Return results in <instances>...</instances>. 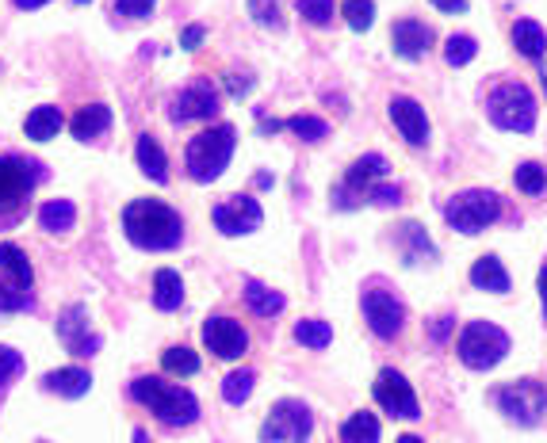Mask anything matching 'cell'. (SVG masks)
<instances>
[{
	"label": "cell",
	"instance_id": "obj_1",
	"mask_svg": "<svg viewBox=\"0 0 547 443\" xmlns=\"http://www.w3.org/2000/svg\"><path fill=\"white\" fill-rule=\"evenodd\" d=\"M123 233L134 249L169 253L184 241V218L161 199H131L123 207Z\"/></svg>",
	"mask_w": 547,
	"mask_h": 443
},
{
	"label": "cell",
	"instance_id": "obj_51",
	"mask_svg": "<svg viewBox=\"0 0 547 443\" xmlns=\"http://www.w3.org/2000/svg\"><path fill=\"white\" fill-rule=\"evenodd\" d=\"M131 440H134V443H150V436H146V428H134Z\"/></svg>",
	"mask_w": 547,
	"mask_h": 443
},
{
	"label": "cell",
	"instance_id": "obj_44",
	"mask_svg": "<svg viewBox=\"0 0 547 443\" xmlns=\"http://www.w3.org/2000/svg\"><path fill=\"white\" fill-rule=\"evenodd\" d=\"M253 85H257V77H253V73H226V92H230V96H238V100Z\"/></svg>",
	"mask_w": 547,
	"mask_h": 443
},
{
	"label": "cell",
	"instance_id": "obj_37",
	"mask_svg": "<svg viewBox=\"0 0 547 443\" xmlns=\"http://www.w3.org/2000/svg\"><path fill=\"white\" fill-rule=\"evenodd\" d=\"M341 16L352 31H368L375 23V0H345L341 4Z\"/></svg>",
	"mask_w": 547,
	"mask_h": 443
},
{
	"label": "cell",
	"instance_id": "obj_49",
	"mask_svg": "<svg viewBox=\"0 0 547 443\" xmlns=\"http://www.w3.org/2000/svg\"><path fill=\"white\" fill-rule=\"evenodd\" d=\"M284 130V119H261V134H276Z\"/></svg>",
	"mask_w": 547,
	"mask_h": 443
},
{
	"label": "cell",
	"instance_id": "obj_47",
	"mask_svg": "<svg viewBox=\"0 0 547 443\" xmlns=\"http://www.w3.org/2000/svg\"><path fill=\"white\" fill-rule=\"evenodd\" d=\"M437 12H444V16H463L467 12V0H429Z\"/></svg>",
	"mask_w": 547,
	"mask_h": 443
},
{
	"label": "cell",
	"instance_id": "obj_33",
	"mask_svg": "<svg viewBox=\"0 0 547 443\" xmlns=\"http://www.w3.org/2000/svg\"><path fill=\"white\" fill-rule=\"evenodd\" d=\"M253 386H257V371H249V367L230 371V375L222 379V401H226V405H245L249 394H253Z\"/></svg>",
	"mask_w": 547,
	"mask_h": 443
},
{
	"label": "cell",
	"instance_id": "obj_3",
	"mask_svg": "<svg viewBox=\"0 0 547 443\" xmlns=\"http://www.w3.org/2000/svg\"><path fill=\"white\" fill-rule=\"evenodd\" d=\"M234 146H238L234 123H219V127L203 130L184 146V169L196 184H211L226 172L230 157H234Z\"/></svg>",
	"mask_w": 547,
	"mask_h": 443
},
{
	"label": "cell",
	"instance_id": "obj_11",
	"mask_svg": "<svg viewBox=\"0 0 547 443\" xmlns=\"http://www.w3.org/2000/svg\"><path fill=\"white\" fill-rule=\"evenodd\" d=\"M360 310H364V321H368V329H372L379 340H394L402 333V325H406V306H402V298L387 291V287H368L364 295H360Z\"/></svg>",
	"mask_w": 547,
	"mask_h": 443
},
{
	"label": "cell",
	"instance_id": "obj_25",
	"mask_svg": "<svg viewBox=\"0 0 547 443\" xmlns=\"http://www.w3.org/2000/svg\"><path fill=\"white\" fill-rule=\"evenodd\" d=\"M241 298H245L249 314H257V317H276V314H284V306H287V298L280 295V291L264 287V283H257V279H245Z\"/></svg>",
	"mask_w": 547,
	"mask_h": 443
},
{
	"label": "cell",
	"instance_id": "obj_7",
	"mask_svg": "<svg viewBox=\"0 0 547 443\" xmlns=\"http://www.w3.org/2000/svg\"><path fill=\"white\" fill-rule=\"evenodd\" d=\"M502 218V195L498 191H486V188H471V191H460L444 203V222L452 230L467 233L475 237L482 233L486 226H494Z\"/></svg>",
	"mask_w": 547,
	"mask_h": 443
},
{
	"label": "cell",
	"instance_id": "obj_46",
	"mask_svg": "<svg viewBox=\"0 0 547 443\" xmlns=\"http://www.w3.org/2000/svg\"><path fill=\"white\" fill-rule=\"evenodd\" d=\"M203 39H207V27H199V23H188V27L180 31V46H184V50H196Z\"/></svg>",
	"mask_w": 547,
	"mask_h": 443
},
{
	"label": "cell",
	"instance_id": "obj_36",
	"mask_svg": "<svg viewBox=\"0 0 547 443\" xmlns=\"http://www.w3.org/2000/svg\"><path fill=\"white\" fill-rule=\"evenodd\" d=\"M475 54H479V43H475L471 35H452V39L444 43V62L452 65V69L475 62Z\"/></svg>",
	"mask_w": 547,
	"mask_h": 443
},
{
	"label": "cell",
	"instance_id": "obj_30",
	"mask_svg": "<svg viewBox=\"0 0 547 443\" xmlns=\"http://www.w3.org/2000/svg\"><path fill=\"white\" fill-rule=\"evenodd\" d=\"M341 443H379V421L375 413H352L349 421L341 424Z\"/></svg>",
	"mask_w": 547,
	"mask_h": 443
},
{
	"label": "cell",
	"instance_id": "obj_53",
	"mask_svg": "<svg viewBox=\"0 0 547 443\" xmlns=\"http://www.w3.org/2000/svg\"><path fill=\"white\" fill-rule=\"evenodd\" d=\"M540 81H544V92H547V65L540 69Z\"/></svg>",
	"mask_w": 547,
	"mask_h": 443
},
{
	"label": "cell",
	"instance_id": "obj_24",
	"mask_svg": "<svg viewBox=\"0 0 547 443\" xmlns=\"http://www.w3.org/2000/svg\"><path fill=\"white\" fill-rule=\"evenodd\" d=\"M471 283L479 291H490V295H505L509 291V272H505V264L498 256H479L471 264Z\"/></svg>",
	"mask_w": 547,
	"mask_h": 443
},
{
	"label": "cell",
	"instance_id": "obj_40",
	"mask_svg": "<svg viewBox=\"0 0 547 443\" xmlns=\"http://www.w3.org/2000/svg\"><path fill=\"white\" fill-rule=\"evenodd\" d=\"M20 375H23V356L16 352V348L0 344V390H8Z\"/></svg>",
	"mask_w": 547,
	"mask_h": 443
},
{
	"label": "cell",
	"instance_id": "obj_5",
	"mask_svg": "<svg viewBox=\"0 0 547 443\" xmlns=\"http://www.w3.org/2000/svg\"><path fill=\"white\" fill-rule=\"evenodd\" d=\"M46 180V165L23 157V153H8L0 157V222H16L27 207V195L35 191V184Z\"/></svg>",
	"mask_w": 547,
	"mask_h": 443
},
{
	"label": "cell",
	"instance_id": "obj_38",
	"mask_svg": "<svg viewBox=\"0 0 547 443\" xmlns=\"http://www.w3.org/2000/svg\"><path fill=\"white\" fill-rule=\"evenodd\" d=\"M295 12L307 23H314V27H329L337 4H333V0H295Z\"/></svg>",
	"mask_w": 547,
	"mask_h": 443
},
{
	"label": "cell",
	"instance_id": "obj_23",
	"mask_svg": "<svg viewBox=\"0 0 547 443\" xmlns=\"http://www.w3.org/2000/svg\"><path fill=\"white\" fill-rule=\"evenodd\" d=\"M0 272H4V279H8L12 287H20V291H31V287H35V268H31L27 253H23L20 245H12V241L0 245Z\"/></svg>",
	"mask_w": 547,
	"mask_h": 443
},
{
	"label": "cell",
	"instance_id": "obj_9",
	"mask_svg": "<svg viewBox=\"0 0 547 443\" xmlns=\"http://www.w3.org/2000/svg\"><path fill=\"white\" fill-rule=\"evenodd\" d=\"M494 401H498V409H502L513 424L532 428V424L544 421V413H547V386L536 379H517V382H509V386H502V390L494 394Z\"/></svg>",
	"mask_w": 547,
	"mask_h": 443
},
{
	"label": "cell",
	"instance_id": "obj_45",
	"mask_svg": "<svg viewBox=\"0 0 547 443\" xmlns=\"http://www.w3.org/2000/svg\"><path fill=\"white\" fill-rule=\"evenodd\" d=\"M456 329V317L452 314H440V317H433V325H429V340L433 344H444L448 340V333Z\"/></svg>",
	"mask_w": 547,
	"mask_h": 443
},
{
	"label": "cell",
	"instance_id": "obj_52",
	"mask_svg": "<svg viewBox=\"0 0 547 443\" xmlns=\"http://www.w3.org/2000/svg\"><path fill=\"white\" fill-rule=\"evenodd\" d=\"M398 443H425L421 436H398Z\"/></svg>",
	"mask_w": 547,
	"mask_h": 443
},
{
	"label": "cell",
	"instance_id": "obj_39",
	"mask_svg": "<svg viewBox=\"0 0 547 443\" xmlns=\"http://www.w3.org/2000/svg\"><path fill=\"white\" fill-rule=\"evenodd\" d=\"M31 306H35L31 291H20L12 283H0V314H20V310H31Z\"/></svg>",
	"mask_w": 547,
	"mask_h": 443
},
{
	"label": "cell",
	"instance_id": "obj_50",
	"mask_svg": "<svg viewBox=\"0 0 547 443\" xmlns=\"http://www.w3.org/2000/svg\"><path fill=\"white\" fill-rule=\"evenodd\" d=\"M540 302H544V317H547V264L540 268Z\"/></svg>",
	"mask_w": 547,
	"mask_h": 443
},
{
	"label": "cell",
	"instance_id": "obj_12",
	"mask_svg": "<svg viewBox=\"0 0 547 443\" xmlns=\"http://www.w3.org/2000/svg\"><path fill=\"white\" fill-rule=\"evenodd\" d=\"M372 394L375 401H379V409L398 417V421H417V417H421V401H417L414 386H410V379H406L402 371H394V367H383V371L375 375Z\"/></svg>",
	"mask_w": 547,
	"mask_h": 443
},
{
	"label": "cell",
	"instance_id": "obj_35",
	"mask_svg": "<svg viewBox=\"0 0 547 443\" xmlns=\"http://www.w3.org/2000/svg\"><path fill=\"white\" fill-rule=\"evenodd\" d=\"M284 130H291L303 142H322L329 134V123L318 119V115H291V119H284Z\"/></svg>",
	"mask_w": 547,
	"mask_h": 443
},
{
	"label": "cell",
	"instance_id": "obj_6",
	"mask_svg": "<svg viewBox=\"0 0 547 443\" xmlns=\"http://www.w3.org/2000/svg\"><path fill=\"white\" fill-rule=\"evenodd\" d=\"M456 356L471 371H494L509 356V333L494 321H467L456 340Z\"/></svg>",
	"mask_w": 547,
	"mask_h": 443
},
{
	"label": "cell",
	"instance_id": "obj_16",
	"mask_svg": "<svg viewBox=\"0 0 547 443\" xmlns=\"http://www.w3.org/2000/svg\"><path fill=\"white\" fill-rule=\"evenodd\" d=\"M58 337L66 344L73 356H96L104 348V337L88 329V310L77 302V306H66L58 314Z\"/></svg>",
	"mask_w": 547,
	"mask_h": 443
},
{
	"label": "cell",
	"instance_id": "obj_28",
	"mask_svg": "<svg viewBox=\"0 0 547 443\" xmlns=\"http://www.w3.org/2000/svg\"><path fill=\"white\" fill-rule=\"evenodd\" d=\"M62 123H66V119H62V111H58V107H50V104L35 107V111L23 119V134H27L31 142H50V138L62 130Z\"/></svg>",
	"mask_w": 547,
	"mask_h": 443
},
{
	"label": "cell",
	"instance_id": "obj_43",
	"mask_svg": "<svg viewBox=\"0 0 547 443\" xmlns=\"http://www.w3.org/2000/svg\"><path fill=\"white\" fill-rule=\"evenodd\" d=\"M157 8V0H115V12L127 20H150Z\"/></svg>",
	"mask_w": 547,
	"mask_h": 443
},
{
	"label": "cell",
	"instance_id": "obj_41",
	"mask_svg": "<svg viewBox=\"0 0 547 443\" xmlns=\"http://www.w3.org/2000/svg\"><path fill=\"white\" fill-rule=\"evenodd\" d=\"M249 12H253V20L261 23V27H284V16H280V0H249Z\"/></svg>",
	"mask_w": 547,
	"mask_h": 443
},
{
	"label": "cell",
	"instance_id": "obj_54",
	"mask_svg": "<svg viewBox=\"0 0 547 443\" xmlns=\"http://www.w3.org/2000/svg\"><path fill=\"white\" fill-rule=\"evenodd\" d=\"M73 4H88V0H73Z\"/></svg>",
	"mask_w": 547,
	"mask_h": 443
},
{
	"label": "cell",
	"instance_id": "obj_14",
	"mask_svg": "<svg viewBox=\"0 0 547 443\" xmlns=\"http://www.w3.org/2000/svg\"><path fill=\"white\" fill-rule=\"evenodd\" d=\"M211 218H215V230L226 233V237H245V233L261 230L264 211L253 195H230V199L215 203Z\"/></svg>",
	"mask_w": 547,
	"mask_h": 443
},
{
	"label": "cell",
	"instance_id": "obj_19",
	"mask_svg": "<svg viewBox=\"0 0 547 443\" xmlns=\"http://www.w3.org/2000/svg\"><path fill=\"white\" fill-rule=\"evenodd\" d=\"M46 394H58V398H85L92 390V375L85 367H58V371H46L43 375Z\"/></svg>",
	"mask_w": 547,
	"mask_h": 443
},
{
	"label": "cell",
	"instance_id": "obj_31",
	"mask_svg": "<svg viewBox=\"0 0 547 443\" xmlns=\"http://www.w3.org/2000/svg\"><path fill=\"white\" fill-rule=\"evenodd\" d=\"M161 367H165V375L192 379V375H199V356L192 352V348L176 344V348H165V352H161Z\"/></svg>",
	"mask_w": 547,
	"mask_h": 443
},
{
	"label": "cell",
	"instance_id": "obj_48",
	"mask_svg": "<svg viewBox=\"0 0 547 443\" xmlns=\"http://www.w3.org/2000/svg\"><path fill=\"white\" fill-rule=\"evenodd\" d=\"M20 12H35V8H43V4H50V0H12Z\"/></svg>",
	"mask_w": 547,
	"mask_h": 443
},
{
	"label": "cell",
	"instance_id": "obj_27",
	"mask_svg": "<svg viewBox=\"0 0 547 443\" xmlns=\"http://www.w3.org/2000/svg\"><path fill=\"white\" fill-rule=\"evenodd\" d=\"M513 46H517V54L528 58V62H540L547 54V35L544 27L536 20H517L513 23Z\"/></svg>",
	"mask_w": 547,
	"mask_h": 443
},
{
	"label": "cell",
	"instance_id": "obj_32",
	"mask_svg": "<svg viewBox=\"0 0 547 443\" xmlns=\"http://www.w3.org/2000/svg\"><path fill=\"white\" fill-rule=\"evenodd\" d=\"M295 340L310 348V352H322L333 344V329H329V321H318V317H303L299 325H295Z\"/></svg>",
	"mask_w": 547,
	"mask_h": 443
},
{
	"label": "cell",
	"instance_id": "obj_10",
	"mask_svg": "<svg viewBox=\"0 0 547 443\" xmlns=\"http://www.w3.org/2000/svg\"><path fill=\"white\" fill-rule=\"evenodd\" d=\"M387 157H379V153H364V157H356L345 172V180H341V188L333 191V207H360V203H368V188L379 184V180H387Z\"/></svg>",
	"mask_w": 547,
	"mask_h": 443
},
{
	"label": "cell",
	"instance_id": "obj_8",
	"mask_svg": "<svg viewBox=\"0 0 547 443\" xmlns=\"http://www.w3.org/2000/svg\"><path fill=\"white\" fill-rule=\"evenodd\" d=\"M314 432V413L307 401L284 398L268 409L261 424V443H307Z\"/></svg>",
	"mask_w": 547,
	"mask_h": 443
},
{
	"label": "cell",
	"instance_id": "obj_22",
	"mask_svg": "<svg viewBox=\"0 0 547 443\" xmlns=\"http://www.w3.org/2000/svg\"><path fill=\"white\" fill-rule=\"evenodd\" d=\"M134 161H138V169L146 172L154 184H169V157H165V149L157 146L154 134H138Z\"/></svg>",
	"mask_w": 547,
	"mask_h": 443
},
{
	"label": "cell",
	"instance_id": "obj_17",
	"mask_svg": "<svg viewBox=\"0 0 547 443\" xmlns=\"http://www.w3.org/2000/svg\"><path fill=\"white\" fill-rule=\"evenodd\" d=\"M437 43V35H433V27L429 23L414 20V16H406V20H398L391 27V46L398 58H406V62H421L429 50Z\"/></svg>",
	"mask_w": 547,
	"mask_h": 443
},
{
	"label": "cell",
	"instance_id": "obj_42",
	"mask_svg": "<svg viewBox=\"0 0 547 443\" xmlns=\"http://www.w3.org/2000/svg\"><path fill=\"white\" fill-rule=\"evenodd\" d=\"M368 203H372V207H398V203H402V188L379 180V184L368 188Z\"/></svg>",
	"mask_w": 547,
	"mask_h": 443
},
{
	"label": "cell",
	"instance_id": "obj_29",
	"mask_svg": "<svg viewBox=\"0 0 547 443\" xmlns=\"http://www.w3.org/2000/svg\"><path fill=\"white\" fill-rule=\"evenodd\" d=\"M73 222H77V207L69 199H46L39 207V226L46 233H66L73 230Z\"/></svg>",
	"mask_w": 547,
	"mask_h": 443
},
{
	"label": "cell",
	"instance_id": "obj_34",
	"mask_svg": "<svg viewBox=\"0 0 547 443\" xmlns=\"http://www.w3.org/2000/svg\"><path fill=\"white\" fill-rule=\"evenodd\" d=\"M513 184H517V191H525V195H544L547 169L540 161H525V165H517V172H513Z\"/></svg>",
	"mask_w": 547,
	"mask_h": 443
},
{
	"label": "cell",
	"instance_id": "obj_18",
	"mask_svg": "<svg viewBox=\"0 0 547 443\" xmlns=\"http://www.w3.org/2000/svg\"><path fill=\"white\" fill-rule=\"evenodd\" d=\"M391 123L398 127V134L410 142V146H425L429 142V115H425V107L410 100V96H394L391 100Z\"/></svg>",
	"mask_w": 547,
	"mask_h": 443
},
{
	"label": "cell",
	"instance_id": "obj_2",
	"mask_svg": "<svg viewBox=\"0 0 547 443\" xmlns=\"http://www.w3.org/2000/svg\"><path fill=\"white\" fill-rule=\"evenodd\" d=\"M131 398L138 405H146L161 424L169 428H188V424L199 421V401L188 386H176V382H165L157 375H142V379L131 382Z\"/></svg>",
	"mask_w": 547,
	"mask_h": 443
},
{
	"label": "cell",
	"instance_id": "obj_13",
	"mask_svg": "<svg viewBox=\"0 0 547 443\" xmlns=\"http://www.w3.org/2000/svg\"><path fill=\"white\" fill-rule=\"evenodd\" d=\"M219 88L211 85L207 77H196L192 85H184L169 100V119L173 123H196V119H215L219 115Z\"/></svg>",
	"mask_w": 547,
	"mask_h": 443
},
{
	"label": "cell",
	"instance_id": "obj_4",
	"mask_svg": "<svg viewBox=\"0 0 547 443\" xmlns=\"http://www.w3.org/2000/svg\"><path fill=\"white\" fill-rule=\"evenodd\" d=\"M536 115H540V104H536V96H532V88L525 81H502L486 96V119L498 130L532 134L536 130Z\"/></svg>",
	"mask_w": 547,
	"mask_h": 443
},
{
	"label": "cell",
	"instance_id": "obj_15",
	"mask_svg": "<svg viewBox=\"0 0 547 443\" xmlns=\"http://www.w3.org/2000/svg\"><path fill=\"white\" fill-rule=\"evenodd\" d=\"M203 344H207V352H215L219 359H241L249 352V333L241 329V321L219 314L203 321Z\"/></svg>",
	"mask_w": 547,
	"mask_h": 443
},
{
	"label": "cell",
	"instance_id": "obj_20",
	"mask_svg": "<svg viewBox=\"0 0 547 443\" xmlns=\"http://www.w3.org/2000/svg\"><path fill=\"white\" fill-rule=\"evenodd\" d=\"M108 130H111V107L108 104H88L69 119V134H73L77 142H96V138L108 134Z\"/></svg>",
	"mask_w": 547,
	"mask_h": 443
},
{
	"label": "cell",
	"instance_id": "obj_26",
	"mask_svg": "<svg viewBox=\"0 0 547 443\" xmlns=\"http://www.w3.org/2000/svg\"><path fill=\"white\" fill-rule=\"evenodd\" d=\"M154 306L161 314H173L184 306V279L173 268H157L154 275Z\"/></svg>",
	"mask_w": 547,
	"mask_h": 443
},
{
	"label": "cell",
	"instance_id": "obj_21",
	"mask_svg": "<svg viewBox=\"0 0 547 443\" xmlns=\"http://www.w3.org/2000/svg\"><path fill=\"white\" fill-rule=\"evenodd\" d=\"M394 245H398V253L406 264H421V260H437V245L429 241V233L421 230L417 222H406V226H398V237H394Z\"/></svg>",
	"mask_w": 547,
	"mask_h": 443
}]
</instances>
